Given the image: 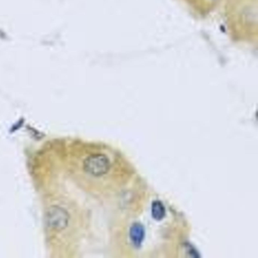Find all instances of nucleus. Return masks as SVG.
I'll use <instances>...</instances> for the list:
<instances>
[{
	"label": "nucleus",
	"instance_id": "nucleus-1",
	"mask_svg": "<svg viewBox=\"0 0 258 258\" xmlns=\"http://www.w3.org/2000/svg\"><path fill=\"white\" fill-rule=\"evenodd\" d=\"M68 213L60 206H51L46 211V223L48 227L52 230L62 231L68 226Z\"/></svg>",
	"mask_w": 258,
	"mask_h": 258
},
{
	"label": "nucleus",
	"instance_id": "nucleus-3",
	"mask_svg": "<svg viewBox=\"0 0 258 258\" xmlns=\"http://www.w3.org/2000/svg\"><path fill=\"white\" fill-rule=\"evenodd\" d=\"M145 232L144 226L139 223L132 225L130 229V238L136 248H139L145 239Z\"/></svg>",
	"mask_w": 258,
	"mask_h": 258
},
{
	"label": "nucleus",
	"instance_id": "nucleus-2",
	"mask_svg": "<svg viewBox=\"0 0 258 258\" xmlns=\"http://www.w3.org/2000/svg\"><path fill=\"white\" fill-rule=\"evenodd\" d=\"M85 171L94 177L105 175L111 167L109 159L101 154H96L88 157L83 163Z\"/></svg>",
	"mask_w": 258,
	"mask_h": 258
},
{
	"label": "nucleus",
	"instance_id": "nucleus-4",
	"mask_svg": "<svg viewBox=\"0 0 258 258\" xmlns=\"http://www.w3.org/2000/svg\"><path fill=\"white\" fill-rule=\"evenodd\" d=\"M151 212H152L153 219L157 221L161 220L166 216L165 207H164V204L159 200H156V201H154L152 202Z\"/></svg>",
	"mask_w": 258,
	"mask_h": 258
}]
</instances>
